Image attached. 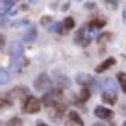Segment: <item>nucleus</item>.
<instances>
[{"label": "nucleus", "instance_id": "nucleus-1", "mask_svg": "<svg viewBox=\"0 0 126 126\" xmlns=\"http://www.w3.org/2000/svg\"><path fill=\"white\" fill-rule=\"evenodd\" d=\"M22 110L26 113H37L41 110V102L35 98V96H26L24 98V104H22Z\"/></svg>", "mask_w": 126, "mask_h": 126}, {"label": "nucleus", "instance_id": "nucleus-2", "mask_svg": "<svg viewBox=\"0 0 126 126\" xmlns=\"http://www.w3.org/2000/svg\"><path fill=\"white\" fill-rule=\"evenodd\" d=\"M33 87H35L37 91H47V87H50V78H48L47 74L37 76L35 82H33Z\"/></svg>", "mask_w": 126, "mask_h": 126}, {"label": "nucleus", "instance_id": "nucleus-3", "mask_svg": "<svg viewBox=\"0 0 126 126\" xmlns=\"http://www.w3.org/2000/svg\"><path fill=\"white\" fill-rule=\"evenodd\" d=\"M63 126H83L82 117H80L76 111H69V113H67V121H65Z\"/></svg>", "mask_w": 126, "mask_h": 126}, {"label": "nucleus", "instance_id": "nucleus-4", "mask_svg": "<svg viewBox=\"0 0 126 126\" xmlns=\"http://www.w3.org/2000/svg\"><path fill=\"white\" fill-rule=\"evenodd\" d=\"M94 115H96L98 119H102V121H106V119H111V117H113V111H111L110 108L98 106V108H94Z\"/></svg>", "mask_w": 126, "mask_h": 126}, {"label": "nucleus", "instance_id": "nucleus-5", "mask_svg": "<svg viewBox=\"0 0 126 126\" xmlns=\"http://www.w3.org/2000/svg\"><path fill=\"white\" fill-rule=\"evenodd\" d=\"M91 41V37H87V28H82V30H78V33H76V43L82 45V47H87Z\"/></svg>", "mask_w": 126, "mask_h": 126}, {"label": "nucleus", "instance_id": "nucleus-6", "mask_svg": "<svg viewBox=\"0 0 126 126\" xmlns=\"http://www.w3.org/2000/svg\"><path fill=\"white\" fill-rule=\"evenodd\" d=\"M102 100L106 106H113L115 100H117V96H115V91H106V93H102Z\"/></svg>", "mask_w": 126, "mask_h": 126}, {"label": "nucleus", "instance_id": "nucleus-7", "mask_svg": "<svg viewBox=\"0 0 126 126\" xmlns=\"http://www.w3.org/2000/svg\"><path fill=\"white\" fill-rule=\"evenodd\" d=\"M111 65H115V58H108L104 63H100L98 67H96V72H104L106 69H110Z\"/></svg>", "mask_w": 126, "mask_h": 126}, {"label": "nucleus", "instance_id": "nucleus-8", "mask_svg": "<svg viewBox=\"0 0 126 126\" xmlns=\"http://www.w3.org/2000/svg\"><path fill=\"white\" fill-rule=\"evenodd\" d=\"M89 96H91V91L85 87V89H82V91L78 93V96H74V100H76V102H85Z\"/></svg>", "mask_w": 126, "mask_h": 126}, {"label": "nucleus", "instance_id": "nucleus-9", "mask_svg": "<svg viewBox=\"0 0 126 126\" xmlns=\"http://www.w3.org/2000/svg\"><path fill=\"white\" fill-rule=\"evenodd\" d=\"M72 28H74V20H72L71 17H67V19L63 20V24L59 26V30L61 32H69V30H72Z\"/></svg>", "mask_w": 126, "mask_h": 126}, {"label": "nucleus", "instance_id": "nucleus-10", "mask_svg": "<svg viewBox=\"0 0 126 126\" xmlns=\"http://www.w3.org/2000/svg\"><path fill=\"white\" fill-rule=\"evenodd\" d=\"M104 24H106V19H93L89 22V28L91 30H96V28H102Z\"/></svg>", "mask_w": 126, "mask_h": 126}, {"label": "nucleus", "instance_id": "nucleus-11", "mask_svg": "<svg viewBox=\"0 0 126 126\" xmlns=\"http://www.w3.org/2000/svg\"><path fill=\"white\" fill-rule=\"evenodd\" d=\"M117 82H119V85H121L122 93H126V72H119L117 74Z\"/></svg>", "mask_w": 126, "mask_h": 126}, {"label": "nucleus", "instance_id": "nucleus-12", "mask_svg": "<svg viewBox=\"0 0 126 126\" xmlns=\"http://www.w3.org/2000/svg\"><path fill=\"white\" fill-rule=\"evenodd\" d=\"M9 78H11V76H9V72L6 71V69L0 67V83H8V82H9Z\"/></svg>", "mask_w": 126, "mask_h": 126}, {"label": "nucleus", "instance_id": "nucleus-13", "mask_svg": "<svg viewBox=\"0 0 126 126\" xmlns=\"http://www.w3.org/2000/svg\"><path fill=\"white\" fill-rule=\"evenodd\" d=\"M9 96L8 94H0V110H4V108H9Z\"/></svg>", "mask_w": 126, "mask_h": 126}, {"label": "nucleus", "instance_id": "nucleus-14", "mask_svg": "<svg viewBox=\"0 0 126 126\" xmlns=\"http://www.w3.org/2000/svg\"><path fill=\"white\" fill-rule=\"evenodd\" d=\"M35 37H37V32L33 30V28H32V30H30V32H28V33H26V37H24V41H33V39H35Z\"/></svg>", "mask_w": 126, "mask_h": 126}, {"label": "nucleus", "instance_id": "nucleus-15", "mask_svg": "<svg viewBox=\"0 0 126 126\" xmlns=\"http://www.w3.org/2000/svg\"><path fill=\"white\" fill-rule=\"evenodd\" d=\"M8 126H22V121H20L19 117H13L11 121L8 122Z\"/></svg>", "mask_w": 126, "mask_h": 126}, {"label": "nucleus", "instance_id": "nucleus-16", "mask_svg": "<svg viewBox=\"0 0 126 126\" xmlns=\"http://www.w3.org/2000/svg\"><path fill=\"white\" fill-rule=\"evenodd\" d=\"M91 82V76H87V74H80L78 76V83H89Z\"/></svg>", "mask_w": 126, "mask_h": 126}, {"label": "nucleus", "instance_id": "nucleus-17", "mask_svg": "<svg viewBox=\"0 0 126 126\" xmlns=\"http://www.w3.org/2000/svg\"><path fill=\"white\" fill-rule=\"evenodd\" d=\"M24 93H26L24 87H15V89H13V94H15V96H20V94H24Z\"/></svg>", "mask_w": 126, "mask_h": 126}, {"label": "nucleus", "instance_id": "nucleus-18", "mask_svg": "<svg viewBox=\"0 0 126 126\" xmlns=\"http://www.w3.org/2000/svg\"><path fill=\"white\" fill-rule=\"evenodd\" d=\"M13 54H17V56H19V54H22V47H20V45H13Z\"/></svg>", "mask_w": 126, "mask_h": 126}, {"label": "nucleus", "instance_id": "nucleus-19", "mask_svg": "<svg viewBox=\"0 0 126 126\" xmlns=\"http://www.w3.org/2000/svg\"><path fill=\"white\" fill-rule=\"evenodd\" d=\"M110 39H111V35H110V33H106V35L100 37V43H106V41H110Z\"/></svg>", "mask_w": 126, "mask_h": 126}, {"label": "nucleus", "instance_id": "nucleus-20", "mask_svg": "<svg viewBox=\"0 0 126 126\" xmlns=\"http://www.w3.org/2000/svg\"><path fill=\"white\" fill-rule=\"evenodd\" d=\"M50 22H52L50 17H45V19H43V24H50Z\"/></svg>", "mask_w": 126, "mask_h": 126}, {"label": "nucleus", "instance_id": "nucleus-21", "mask_svg": "<svg viewBox=\"0 0 126 126\" xmlns=\"http://www.w3.org/2000/svg\"><path fill=\"white\" fill-rule=\"evenodd\" d=\"M115 2H117V0H110V6H111V8H117V4H115Z\"/></svg>", "mask_w": 126, "mask_h": 126}, {"label": "nucleus", "instance_id": "nucleus-22", "mask_svg": "<svg viewBox=\"0 0 126 126\" xmlns=\"http://www.w3.org/2000/svg\"><path fill=\"white\" fill-rule=\"evenodd\" d=\"M11 4V0H4V6H9Z\"/></svg>", "mask_w": 126, "mask_h": 126}, {"label": "nucleus", "instance_id": "nucleus-23", "mask_svg": "<svg viewBox=\"0 0 126 126\" xmlns=\"http://www.w3.org/2000/svg\"><path fill=\"white\" fill-rule=\"evenodd\" d=\"M2 45H4V37L0 35V47H2Z\"/></svg>", "mask_w": 126, "mask_h": 126}, {"label": "nucleus", "instance_id": "nucleus-24", "mask_svg": "<svg viewBox=\"0 0 126 126\" xmlns=\"http://www.w3.org/2000/svg\"><path fill=\"white\" fill-rule=\"evenodd\" d=\"M37 126H48V124H47V122H39Z\"/></svg>", "mask_w": 126, "mask_h": 126}, {"label": "nucleus", "instance_id": "nucleus-25", "mask_svg": "<svg viewBox=\"0 0 126 126\" xmlns=\"http://www.w3.org/2000/svg\"><path fill=\"white\" fill-rule=\"evenodd\" d=\"M124 22H126V9H124Z\"/></svg>", "mask_w": 126, "mask_h": 126}, {"label": "nucleus", "instance_id": "nucleus-26", "mask_svg": "<svg viewBox=\"0 0 126 126\" xmlns=\"http://www.w3.org/2000/svg\"><path fill=\"white\" fill-rule=\"evenodd\" d=\"M94 126H106V124H94Z\"/></svg>", "mask_w": 126, "mask_h": 126}]
</instances>
